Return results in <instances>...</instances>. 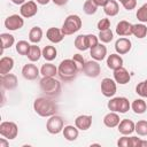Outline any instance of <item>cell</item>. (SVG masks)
I'll return each instance as SVG.
<instances>
[{
	"instance_id": "27",
	"label": "cell",
	"mask_w": 147,
	"mask_h": 147,
	"mask_svg": "<svg viewBox=\"0 0 147 147\" xmlns=\"http://www.w3.org/2000/svg\"><path fill=\"white\" fill-rule=\"evenodd\" d=\"M26 56L31 62H37L42 56V51L39 48V46H37V44H33V45H31Z\"/></svg>"
},
{
	"instance_id": "15",
	"label": "cell",
	"mask_w": 147,
	"mask_h": 147,
	"mask_svg": "<svg viewBox=\"0 0 147 147\" xmlns=\"http://www.w3.org/2000/svg\"><path fill=\"white\" fill-rule=\"evenodd\" d=\"M17 84H18L17 77L14 74H6L1 76V86L5 90L13 91L17 87Z\"/></svg>"
},
{
	"instance_id": "36",
	"label": "cell",
	"mask_w": 147,
	"mask_h": 147,
	"mask_svg": "<svg viewBox=\"0 0 147 147\" xmlns=\"http://www.w3.org/2000/svg\"><path fill=\"white\" fill-rule=\"evenodd\" d=\"M98 37H99V39L101 40V42L107 44V42H110V41L113 40V38H114V33H113V31H111L110 29H108V30L100 31Z\"/></svg>"
},
{
	"instance_id": "18",
	"label": "cell",
	"mask_w": 147,
	"mask_h": 147,
	"mask_svg": "<svg viewBox=\"0 0 147 147\" xmlns=\"http://www.w3.org/2000/svg\"><path fill=\"white\" fill-rule=\"evenodd\" d=\"M46 37L53 44H59L64 39V34H63L62 30L57 29V28H49L46 31Z\"/></svg>"
},
{
	"instance_id": "33",
	"label": "cell",
	"mask_w": 147,
	"mask_h": 147,
	"mask_svg": "<svg viewBox=\"0 0 147 147\" xmlns=\"http://www.w3.org/2000/svg\"><path fill=\"white\" fill-rule=\"evenodd\" d=\"M131 108H132V110H133L136 114L140 115V114H144V113L146 111L147 105H146V102H145L142 99H136V100H133V102L131 103Z\"/></svg>"
},
{
	"instance_id": "6",
	"label": "cell",
	"mask_w": 147,
	"mask_h": 147,
	"mask_svg": "<svg viewBox=\"0 0 147 147\" xmlns=\"http://www.w3.org/2000/svg\"><path fill=\"white\" fill-rule=\"evenodd\" d=\"M0 134L8 140H13L18 134V126L14 122L5 121L0 124Z\"/></svg>"
},
{
	"instance_id": "29",
	"label": "cell",
	"mask_w": 147,
	"mask_h": 147,
	"mask_svg": "<svg viewBox=\"0 0 147 147\" xmlns=\"http://www.w3.org/2000/svg\"><path fill=\"white\" fill-rule=\"evenodd\" d=\"M42 38V30L39 26H33L29 32V40L32 44H38L41 41Z\"/></svg>"
},
{
	"instance_id": "21",
	"label": "cell",
	"mask_w": 147,
	"mask_h": 147,
	"mask_svg": "<svg viewBox=\"0 0 147 147\" xmlns=\"http://www.w3.org/2000/svg\"><path fill=\"white\" fill-rule=\"evenodd\" d=\"M14 68V59L10 56H2L0 60V75L9 74Z\"/></svg>"
},
{
	"instance_id": "32",
	"label": "cell",
	"mask_w": 147,
	"mask_h": 147,
	"mask_svg": "<svg viewBox=\"0 0 147 147\" xmlns=\"http://www.w3.org/2000/svg\"><path fill=\"white\" fill-rule=\"evenodd\" d=\"M0 38H1V48H2V52L7 48H10L14 42H15V38L13 34L10 33H1L0 34Z\"/></svg>"
},
{
	"instance_id": "9",
	"label": "cell",
	"mask_w": 147,
	"mask_h": 147,
	"mask_svg": "<svg viewBox=\"0 0 147 147\" xmlns=\"http://www.w3.org/2000/svg\"><path fill=\"white\" fill-rule=\"evenodd\" d=\"M83 72L87 77L96 78L101 74V67L98 63V61H95V60L86 61L85 64H84V67H83Z\"/></svg>"
},
{
	"instance_id": "46",
	"label": "cell",
	"mask_w": 147,
	"mask_h": 147,
	"mask_svg": "<svg viewBox=\"0 0 147 147\" xmlns=\"http://www.w3.org/2000/svg\"><path fill=\"white\" fill-rule=\"evenodd\" d=\"M52 1H53V3L56 5V6H64V5L68 3L69 0H52Z\"/></svg>"
},
{
	"instance_id": "10",
	"label": "cell",
	"mask_w": 147,
	"mask_h": 147,
	"mask_svg": "<svg viewBox=\"0 0 147 147\" xmlns=\"http://www.w3.org/2000/svg\"><path fill=\"white\" fill-rule=\"evenodd\" d=\"M117 86L115 79L111 78H103L101 82V92L107 98H113L116 94Z\"/></svg>"
},
{
	"instance_id": "8",
	"label": "cell",
	"mask_w": 147,
	"mask_h": 147,
	"mask_svg": "<svg viewBox=\"0 0 147 147\" xmlns=\"http://www.w3.org/2000/svg\"><path fill=\"white\" fill-rule=\"evenodd\" d=\"M24 17L17 14H13L10 16H8L5 20V28L9 31H16L20 30L21 28H23L24 25Z\"/></svg>"
},
{
	"instance_id": "13",
	"label": "cell",
	"mask_w": 147,
	"mask_h": 147,
	"mask_svg": "<svg viewBox=\"0 0 147 147\" xmlns=\"http://www.w3.org/2000/svg\"><path fill=\"white\" fill-rule=\"evenodd\" d=\"M40 70L33 63H28L22 68V76L28 80H34L39 76Z\"/></svg>"
},
{
	"instance_id": "48",
	"label": "cell",
	"mask_w": 147,
	"mask_h": 147,
	"mask_svg": "<svg viewBox=\"0 0 147 147\" xmlns=\"http://www.w3.org/2000/svg\"><path fill=\"white\" fill-rule=\"evenodd\" d=\"M93 1L95 2V5H96L98 7H99V6H102V7H103L108 0H93Z\"/></svg>"
},
{
	"instance_id": "49",
	"label": "cell",
	"mask_w": 147,
	"mask_h": 147,
	"mask_svg": "<svg viewBox=\"0 0 147 147\" xmlns=\"http://www.w3.org/2000/svg\"><path fill=\"white\" fill-rule=\"evenodd\" d=\"M11 2L15 5H23L24 2H26V0H11Z\"/></svg>"
},
{
	"instance_id": "40",
	"label": "cell",
	"mask_w": 147,
	"mask_h": 147,
	"mask_svg": "<svg viewBox=\"0 0 147 147\" xmlns=\"http://www.w3.org/2000/svg\"><path fill=\"white\" fill-rule=\"evenodd\" d=\"M96 28L99 29V31H103V30L110 29V21H109V18H101L98 22Z\"/></svg>"
},
{
	"instance_id": "42",
	"label": "cell",
	"mask_w": 147,
	"mask_h": 147,
	"mask_svg": "<svg viewBox=\"0 0 147 147\" xmlns=\"http://www.w3.org/2000/svg\"><path fill=\"white\" fill-rule=\"evenodd\" d=\"M122 6L126 9V10H132L137 7V0H124L122 2Z\"/></svg>"
},
{
	"instance_id": "23",
	"label": "cell",
	"mask_w": 147,
	"mask_h": 147,
	"mask_svg": "<svg viewBox=\"0 0 147 147\" xmlns=\"http://www.w3.org/2000/svg\"><path fill=\"white\" fill-rule=\"evenodd\" d=\"M107 67L111 70H116L119 67H123V59L119 54H110L107 57Z\"/></svg>"
},
{
	"instance_id": "1",
	"label": "cell",
	"mask_w": 147,
	"mask_h": 147,
	"mask_svg": "<svg viewBox=\"0 0 147 147\" xmlns=\"http://www.w3.org/2000/svg\"><path fill=\"white\" fill-rule=\"evenodd\" d=\"M79 71L77 64L74 62L72 59H65L61 61L57 68V76L63 82H71L76 78L77 72Z\"/></svg>"
},
{
	"instance_id": "11",
	"label": "cell",
	"mask_w": 147,
	"mask_h": 147,
	"mask_svg": "<svg viewBox=\"0 0 147 147\" xmlns=\"http://www.w3.org/2000/svg\"><path fill=\"white\" fill-rule=\"evenodd\" d=\"M38 13V7H37V3L34 1H26L24 2L23 5H21V8H20V14L21 16H23L24 18H30V17H33L36 14Z\"/></svg>"
},
{
	"instance_id": "25",
	"label": "cell",
	"mask_w": 147,
	"mask_h": 147,
	"mask_svg": "<svg viewBox=\"0 0 147 147\" xmlns=\"http://www.w3.org/2000/svg\"><path fill=\"white\" fill-rule=\"evenodd\" d=\"M62 132H63V137L68 141H75L78 138V134H79L78 129L76 127V125L75 126L74 125H67V126L63 127Z\"/></svg>"
},
{
	"instance_id": "34",
	"label": "cell",
	"mask_w": 147,
	"mask_h": 147,
	"mask_svg": "<svg viewBox=\"0 0 147 147\" xmlns=\"http://www.w3.org/2000/svg\"><path fill=\"white\" fill-rule=\"evenodd\" d=\"M83 10L85 14L87 15H93L96 13L98 10V6L95 5V2L93 0H86L83 5Z\"/></svg>"
},
{
	"instance_id": "37",
	"label": "cell",
	"mask_w": 147,
	"mask_h": 147,
	"mask_svg": "<svg viewBox=\"0 0 147 147\" xmlns=\"http://www.w3.org/2000/svg\"><path fill=\"white\" fill-rule=\"evenodd\" d=\"M134 131L139 134V136H147V121H138L136 123V127H134Z\"/></svg>"
},
{
	"instance_id": "39",
	"label": "cell",
	"mask_w": 147,
	"mask_h": 147,
	"mask_svg": "<svg viewBox=\"0 0 147 147\" xmlns=\"http://www.w3.org/2000/svg\"><path fill=\"white\" fill-rule=\"evenodd\" d=\"M138 21H140L141 23H147V3H144L136 14Z\"/></svg>"
},
{
	"instance_id": "14",
	"label": "cell",
	"mask_w": 147,
	"mask_h": 147,
	"mask_svg": "<svg viewBox=\"0 0 147 147\" xmlns=\"http://www.w3.org/2000/svg\"><path fill=\"white\" fill-rule=\"evenodd\" d=\"M114 79L117 84L119 85H125L130 82L131 76L129 74V71L124 68V67H119L116 70H114Z\"/></svg>"
},
{
	"instance_id": "35",
	"label": "cell",
	"mask_w": 147,
	"mask_h": 147,
	"mask_svg": "<svg viewBox=\"0 0 147 147\" xmlns=\"http://www.w3.org/2000/svg\"><path fill=\"white\" fill-rule=\"evenodd\" d=\"M30 47H31V45H30L28 41H25V40H20V41L16 44V52H17L20 55H28Z\"/></svg>"
},
{
	"instance_id": "38",
	"label": "cell",
	"mask_w": 147,
	"mask_h": 147,
	"mask_svg": "<svg viewBox=\"0 0 147 147\" xmlns=\"http://www.w3.org/2000/svg\"><path fill=\"white\" fill-rule=\"evenodd\" d=\"M136 93L141 98H147V79L138 83L136 86Z\"/></svg>"
},
{
	"instance_id": "17",
	"label": "cell",
	"mask_w": 147,
	"mask_h": 147,
	"mask_svg": "<svg viewBox=\"0 0 147 147\" xmlns=\"http://www.w3.org/2000/svg\"><path fill=\"white\" fill-rule=\"evenodd\" d=\"M133 24H131L127 21H119L116 25V33L119 37H129L132 34Z\"/></svg>"
},
{
	"instance_id": "52",
	"label": "cell",
	"mask_w": 147,
	"mask_h": 147,
	"mask_svg": "<svg viewBox=\"0 0 147 147\" xmlns=\"http://www.w3.org/2000/svg\"><path fill=\"white\" fill-rule=\"evenodd\" d=\"M118 1H119V2H121V3H122V2H123V1H124V0H118Z\"/></svg>"
},
{
	"instance_id": "22",
	"label": "cell",
	"mask_w": 147,
	"mask_h": 147,
	"mask_svg": "<svg viewBox=\"0 0 147 147\" xmlns=\"http://www.w3.org/2000/svg\"><path fill=\"white\" fill-rule=\"evenodd\" d=\"M103 11L107 16H116L119 11V5L116 0H108L106 2V5L103 6Z\"/></svg>"
},
{
	"instance_id": "19",
	"label": "cell",
	"mask_w": 147,
	"mask_h": 147,
	"mask_svg": "<svg viewBox=\"0 0 147 147\" xmlns=\"http://www.w3.org/2000/svg\"><path fill=\"white\" fill-rule=\"evenodd\" d=\"M75 125L80 131H86L92 125V116L90 115H79L75 119Z\"/></svg>"
},
{
	"instance_id": "51",
	"label": "cell",
	"mask_w": 147,
	"mask_h": 147,
	"mask_svg": "<svg viewBox=\"0 0 147 147\" xmlns=\"http://www.w3.org/2000/svg\"><path fill=\"white\" fill-rule=\"evenodd\" d=\"M142 146H146V147H147V141H145V140H141V141H140V145H139V147H142Z\"/></svg>"
},
{
	"instance_id": "24",
	"label": "cell",
	"mask_w": 147,
	"mask_h": 147,
	"mask_svg": "<svg viewBox=\"0 0 147 147\" xmlns=\"http://www.w3.org/2000/svg\"><path fill=\"white\" fill-rule=\"evenodd\" d=\"M119 116L117 113L115 111H110L108 113L107 115H105L103 117V124L107 126V127H116L118 124H119Z\"/></svg>"
},
{
	"instance_id": "12",
	"label": "cell",
	"mask_w": 147,
	"mask_h": 147,
	"mask_svg": "<svg viewBox=\"0 0 147 147\" xmlns=\"http://www.w3.org/2000/svg\"><path fill=\"white\" fill-rule=\"evenodd\" d=\"M131 47H132L131 40L129 38H125V37L117 39L115 42V51L119 55H124V54L129 53L131 51Z\"/></svg>"
},
{
	"instance_id": "50",
	"label": "cell",
	"mask_w": 147,
	"mask_h": 147,
	"mask_svg": "<svg viewBox=\"0 0 147 147\" xmlns=\"http://www.w3.org/2000/svg\"><path fill=\"white\" fill-rule=\"evenodd\" d=\"M37 1V3H39V5H47L49 1H52V0H36Z\"/></svg>"
},
{
	"instance_id": "2",
	"label": "cell",
	"mask_w": 147,
	"mask_h": 147,
	"mask_svg": "<svg viewBox=\"0 0 147 147\" xmlns=\"http://www.w3.org/2000/svg\"><path fill=\"white\" fill-rule=\"evenodd\" d=\"M33 109L41 117H51L56 114L57 105L49 99L37 98L33 102Z\"/></svg>"
},
{
	"instance_id": "4",
	"label": "cell",
	"mask_w": 147,
	"mask_h": 147,
	"mask_svg": "<svg viewBox=\"0 0 147 147\" xmlns=\"http://www.w3.org/2000/svg\"><path fill=\"white\" fill-rule=\"evenodd\" d=\"M82 24H83L82 18L78 15L71 14V15L67 16V18L64 20L61 30L64 36H70V34L76 33L77 31H79L82 28Z\"/></svg>"
},
{
	"instance_id": "5",
	"label": "cell",
	"mask_w": 147,
	"mask_h": 147,
	"mask_svg": "<svg viewBox=\"0 0 147 147\" xmlns=\"http://www.w3.org/2000/svg\"><path fill=\"white\" fill-rule=\"evenodd\" d=\"M108 109L110 111H115V113H119V114H125L126 111H129V109L131 108V105L129 102V100L124 96H116L113 98L108 101L107 105Z\"/></svg>"
},
{
	"instance_id": "45",
	"label": "cell",
	"mask_w": 147,
	"mask_h": 147,
	"mask_svg": "<svg viewBox=\"0 0 147 147\" xmlns=\"http://www.w3.org/2000/svg\"><path fill=\"white\" fill-rule=\"evenodd\" d=\"M140 141L138 137H130V147H139Z\"/></svg>"
},
{
	"instance_id": "43",
	"label": "cell",
	"mask_w": 147,
	"mask_h": 147,
	"mask_svg": "<svg viewBox=\"0 0 147 147\" xmlns=\"http://www.w3.org/2000/svg\"><path fill=\"white\" fill-rule=\"evenodd\" d=\"M87 40H88L90 49L93 48V47H95L99 44V37L98 36H94V34H87Z\"/></svg>"
},
{
	"instance_id": "31",
	"label": "cell",
	"mask_w": 147,
	"mask_h": 147,
	"mask_svg": "<svg viewBox=\"0 0 147 147\" xmlns=\"http://www.w3.org/2000/svg\"><path fill=\"white\" fill-rule=\"evenodd\" d=\"M132 34L138 38V39H142L147 36V26L144 23H138V24H133V29H132Z\"/></svg>"
},
{
	"instance_id": "30",
	"label": "cell",
	"mask_w": 147,
	"mask_h": 147,
	"mask_svg": "<svg viewBox=\"0 0 147 147\" xmlns=\"http://www.w3.org/2000/svg\"><path fill=\"white\" fill-rule=\"evenodd\" d=\"M42 56L46 61H53L55 60V57L57 56V49L52 46V45H47L42 48Z\"/></svg>"
},
{
	"instance_id": "47",
	"label": "cell",
	"mask_w": 147,
	"mask_h": 147,
	"mask_svg": "<svg viewBox=\"0 0 147 147\" xmlns=\"http://www.w3.org/2000/svg\"><path fill=\"white\" fill-rule=\"evenodd\" d=\"M7 140H8V139H6L5 137H3V138H1V139H0V147H8V145H9V144H8V141H7Z\"/></svg>"
},
{
	"instance_id": "28",
	"label": "cell",
	"mask_w": 147,
	"mask_h": 147,
	"mask_svg": "<svg viewBox=\"0 0 147 147\" xmlns=\"http://www.w3.org/2000/svg\"><path fill=\"white\" fill-rule=\"evenodd\" d=\"M40 74L42 77H55L57 75V68L52 63H45L40 68Z\"/></svg>"
},
{
	"instance_id": "41",
	"label": "cell",
	"mask_w": 147,
	"mask_h": 147,
	"mask_svg": "<svg viewBox=\"0 0 147 147\" xmlns=\"http://www.w3.org/2000/svg\"><path fill=\"white\" fill-rule=\"evenodd\" d=\"M72 60H74V62L77 64L79 71H83V67H84V64H85V60H84L83 55H80V54H75V55L72 56Z\"/></svg>"
},
{
	"instance_id": "44",
	"label": "cell",
	"mask_w": 147,
	"mask_h": 147,
	"mask_svg": "<svg viewBox=\"0 0 147 147\" xmlns=\"http://www.w3.org/2000/svg\"><path fill=\"white\" fill-rule=\"evenodd\" d=\"M117 146H119V147H130V138L127 136H123L122 138L118 139Z\"/></svg>"
},
{
	"instance_id": "3",
	"label": "cell",
	"mask_w": 147,
	"mask_h": 147,
	"mask_svg": "<svg viewBox=\"0 0 147 147\" xmlns=\"http://www.w3.org/2000/svg\"><path fill=\"white\" fill-rule=\"evenodd\" d=\"M40 90L49 98H55L61 93V83L55 77H42L39 82Z\"/></svg>"
},
{
	"instance_id": "16",
	"label": "cell",
	"mask_w": 147,
	"mask_h": 147,
	"mask_svg": "<svg viewBox=\"0 0 147 147\" xmlns=\"http://www.w3.org/2000/svg\"><path fill=\"white\" fill-rule=\"evenodd\" d=\"M117 127H118V132H119L121 134H123V136H129V134H131V133L134 132L136 123H134L133 121H131V119L125 118V119H122V121L119 122V124L117 125Z\"/></svg>"
},
{
	"instance_id": "26",
	"label": "cell",
	"mask_w": 147,
	"mask_h": 147,
	"mask_svg": "<svg viewBox=\"0 0 147 147\" xmlns=\"http://www.w3.org/2000/svg\"><path fill=\"white\" fill-rule=\"evenodd\" d=\"M75 47L78 51H86L90 48L88 46V40H87V34H79L76 37L75 41H74Z\"/></svg>"
},
{
	"instance_id": "7",
	"label": "cell",
	"mask_w": 147,
	"mask_h": 147,
	"mask_svg": "<svg viewBox=\"0 0 147 147\" xmlns=\"http://www.w3.org/2000/svg\"><path fill=\"white\" fill-rule=\"evenodd\" d=\"M63 127H64V121L61 116L53 115L49 117V119H47L46 129L51 134H59L60 132H62Z\"/></svg>"
},
{
	"instance_id": "20",
	"label": "cell",
	"mask_w": 147,
	"mask_h": 147,
	"mask_svg": "<svg viewBox=\"0 0 147 147\" xmlns=\"http://www.w3.org/2000/svg\"><path fill=\"white\" fill-rule=\"evenodd\" d=\"M90 55L95 61H102L107 55V47L103 44H98L95 47L90 49Z\"/></svg>"
}]
</instances>
